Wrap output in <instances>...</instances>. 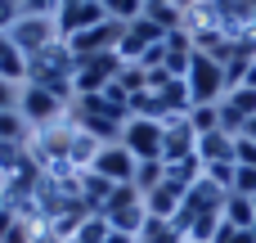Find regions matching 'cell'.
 Instances as JSON below:
<instances>
[{
    "mask_svg": "<svg viewBox=\"0 0 256 243\" xmlns=\"http://www.w3.org/2000/svg\"><path fill=\"white\" fill-rule=\"evenodd\" d=\"M68 117H72L86 135H94L99 144H117V140H122V126H126V117H117V113L104 104V95H76L72 108H68Z\"/></svg>",
    "mask_w": 256,
    "mask_h": 243,
    "instance_id": "6da1fadb",
    "label": "cell"
},
{
    "mask_svg": "<svg viewBox=\"0 0 256 243\" xmlns=\"http://www.w3.org/2000/svg\"><path fill=\"white\" fill-rule=\"evenodd\" d=\"M126 63H122V54L117 50H104V54H86V59H76V72H72V90L76 95H99L108 81H117V72H122Z\"/></svg>",
    "mask_w": 256,
    "mask_h": 243,
    "instance_id": "7a4b0ae2",
    "label": "cell"
},
{
    "mask_svg": "<svg viewBox=\"0 0 256 243\" xmlns=\"http://www.w3.org/2000/svg\"><path fill=\"white\" fill-rule=\"evenodd\" d=\"M189 95H194V104H220L225 99V90H230V81H225V68L212 59V54H194V68H189Z\"/></svg>",
    "mask_w": 256,
    "mask_h": 243,
    "instance_id": "3957f363",
    "label": "cell"
},
{
    "mask_svg": "<svg viewBox=\"0 0 256 243\" xmlns=\"http://www.w3.org/2000/svg\"><path fill=\"white\" fill-rule=\"evenodd\" d=\"M68 108H72V104H68V99H58V95H54V90H45V86H32V81H27V86L18 90V113H22L32 126L63 122V117H68Z\"/></svg>",
    "mask_w": 256,
    "mask_h": 243,
    "instance_id": "277c9868",
    "label": "cell"
},
{
    "mask_svg": "<svg viewBox=\"0 0 256 243\" xmlns=\"http://www.w3.org/2000/svg\"><path fill=\"white\" fill-rule=\"evenodd\" d=\"M122 144L135 153V162L162 158V149H166V126H162V122H148V117H130V122L122 126Z\"/></svg>",
    "mask_w": 256,
    "mask_h": 243,
    "instance_id": "5b68a950",
    "label": "cell"
},
{
    "mask_svg": "<svg viewBox=\"0 0 256 243\" xmlns=\"http://www.w3.org/2000/svg\"><path fill=\"white\" fill-rule=\"evenodd\" d=\"M9 41H14L22 54H36V50H45V45H54V41H63V36H58V23H54V18H32V14H22V18L9 27Z\"/></svg>",
    "mask_w": 256,
    "mask_h": 243,
    "instance_id": "8992f818",
    "label": "cell"
},
{
    "mask_svg": "<svg viewBox=\"0 0 256 243\" xmlns=\"http://www.w3.org/2000/svg\"><path fill=\"white\" fill-rule=\"evenodd\" d=\"M135 167H140V162H135V153L117 140V144H104V149H99V158H94V167H90V171H94V176H104L108 185H135Z\"/></svg>",
    "mask_w": 256,
    "mask_h": 243,
    "instance_id": "52a82bcc",
    "label": "cell"
},
{
    "mask_svg": "<svg viewBox=\"0 0 256 243\" xmlns=\"http://www.w3.org/2000/svg\"><path fill=\"white\" fill-rule=\"evenodd\" d=\"M108 18V9H104V0H72V5H63L58 9V36L63 41H72V36H81V32H90V27H99Z\"/></svg>",
    "mask_w": 256,
    "mask_h": 243,
    "instance_id": "ba28073f",
    "label": "cell"
},
{
    "mask_svg": "<svg viewBox=\"0 0 256 243\" xmlns=\"http://www.w3.org/2000/svg\"><path fill=\"white\" fill-rule=\"evenodd\" d=\"M158 41H166V32L140 14L135 23H126V32H122V41H117V54H122V63H140V59H144V50H148V45H158Z\"/></svg>",
    "mask_w": 256,
    "mask_h": 243,
    "instance_id": "9c48e42d",
    "label": "cell"
},
{
    "mask_svg": "<svg viewBox=\"0 0 256 243\" xmlns=\"http://www.w3.org/2000/svg\"><path fill=\"white\" fill-rule=\"evenodd\" d=\"M162 126H166V149H162V162H166V167H171V162H180V158H194V153H198V131L189 126V117H184V113L166 117Z\"/></svg>",
    "mask_w": 256,
    "mask_h": 243,
    "instance_id": "30bf717a",
    "label": "cell"
},
{
    "mask_svg": "<svg viewBox=\"0 0 256 243\" xmlns=\"http://www.w3.org/2000/svg\"><path fill=\"white\" fill-rule=\"evenodd\" d=\"M184 194H189V189H180L176 180H162L158 189H148V194H144V212H148V216H158V221H176V216H180V207H184Z\"/></svg>",
    "mask_w": 256,
    "mask_h": 243,
    "instance_id": "8fae6325",
    "label": "cell"
},
{
    "mask_svg": "<svg viewBox=\"0 0 256 243\" xmlns=\"http://www.w3.org/2000/svg\"><path fill=\"white\" fill-rule=\"evenodd\" d=\"M198 158H202V167H212V162H234V135H225V131L198 135Z\"/></svg>",
    "mask_w": 256,
    "mask_h": 243,
    "instance_id": "7c38bea8",
    "label": "cell"
},
{
    "mask_svg": "<svg viewBox=\"0 0 256 243\" xmlns=\"http://www.w3.org/2000/svg\"><path fill=\"white\" fill-rule=\"evenodd\" d=\"M144 221H148V212H144V198H140V203H126V207H112V212H108V225H112V230H122V234H130V239H140Z\"/></svg>",
    "mask_w": 256,
    "mask_h": 243,
    "instance_id": "4fadbf2b",
    "label": "cell"
},
{
    "mask_svg": "<svg viewBox=\"0 0 256 243\" xmlns=\"http://www.w3.org/2000/svg\"><path fill=\"white\" fill-rule=\"evenodd\" d=\"M32 122L18 113V108H4L0 113V144H32Z\"/></svg>",
    "mask_w": 256,
    "mask_h": 243,
    "instance_id": "5bb4252c",
    "label": "cell"
},
{
    "mask_svg": "<svg viewBox=\"0 0 256 243\" xmlns=\"http://www.w3.org/2000/svg\"><path fill=\"white\" fill-rule=\"evenodd\" d=\"M158 90V99L166 104V113H189L194 108V95H189V81H176V77H166L162 86H153Z\"/></svg>",
    "mask_w": 256,
    "mask_h": 243,
    "instance_id": "9a60e30c",
    "label": "cell"
},
{
    "mask_svg": "<svg viewBox=\"0 0 256 243\" xmlns=\"http://www.w3.org/2000/svg\"><path fill=\"white\" fill-rule=\"evenodd\" d=\"M0 81H9V86H27V54H22L14 41L0 50Z\"/></svg>",
    "mask_w": 256,
    "mask_h": 243,
    "instance_id": "2e32d148",
    "label": "cell"
},
{
    "mask_svg": "<svg viewBox=\"0 0 256 243\" xmlns=\"http://www.w3.org/2000/svg\"><path fill=\"white\" fill-rule=\"evenodd\" d=\"M220 216H225L234 230H252L256 207H252V198H243V194H225V203H220Z\"/></svg>",
    "mask_w": 256,
    "mask_h": 243,
    "instance_id": "e0dca14e",
    "label": "cell"
},
{
    "mask_svg": "<svg viewBox=\"0 0 256 243\" xmlns=\"http://www.w3.org/2000/svg\"><path fill=\"white\" fill-rule=\"evenodd\" d=\"M140 243H184V230H180L176 221H158V216H148L144 230H140Z\"/></svg>",
    "mask_w": 256,
    "mask_h": 243,
    "instance_id": "ac0fdd59",
    "label": "cell"
},
{
    "mask_svg": "<svg viewBox=\"0 0 256 243\" xmlns=\"http://www.w3.org/2000/svg\"><path fill=\"white\" fill-rule=\"evenodd\" d=\"M162 180H166V162H162V158H144V162L135 167V189H140V194L158 189Z\"/></svg>",
    "mask_w": 256,
    "mask_h": 243,
    "instance_id": "d6986e66",
    "label": "cell"
},
{
    "mask_svg": "<svg viewBox=\"0 0 256 243\" xmlns=\"http://www.w3.org/2000/svg\"><path fill=\"white\" fill-rule=\"evenodd\" d=\"M112 234V225H108V216H99V212H90L86 221H81V230H76V243H104Z\"/></svg>",
    "mask_w": 256,
    "mask_h": 243,
    "instance_id": "ffe728a7",
    "label": "cell"
},
{
    "mask_svg": "<svg viewBox=\"0 0 256 243\" xmlns=\"http://www.w3.org/2000/svg\"><path fill=\"white\" fill-rule=\"evenodd\" d=\"M189 126L198 131V135H207V131H220V117H216V104H194L189 113Z\"/></svg>",
    "mask_w": 256,
    "mask_h": 243,
    "instance_id": "44dd1931",
    "label": "cell"
},
{
    "mask_svg": "<svg viewBox=\"0 0 256 243\" xmlns=\"http://www.w3.org/2000/svg\"><path fill=\"white\" fill-rule=\"evenodd\" d=\"M225 104H230V108H238L248 122L256 117V90H252V86H230V90H225Z\"/></svg>",
    "mask_w": 256,
    "mask_h": 243,
    "instance_id": "7402d4cb",
    "label": "cell"
},
{
    "mask_svg": "<svg viewBox=\"0 0 256 243\" xmlns=\"http://www.w3.org/2000/svg\"><path fill=\"white\" fill-rule=\"evenodd\" d=\"M104 9H108V18H117V23H135V18L144 14V0H104Z\"/></svg>",
    "mask_w": 256,
    "mask_h": 243,
    "instance_id": "603a6c76",
    "label": "cell"
},
{
    "mask_svg": "<svg viewBox=\"0 0 256 243\" xmlns=\"http://www.w3.org/2000/svg\"><path fill=\"white\" fill-rule=\"evenodd\" d=\"M234 171H238V162H212V167H207V180H212L216 189L234 194Z\"/></svg>",
    "mask_w": 256,
    "mask_h": 243,
    "instance_id": "cb8c5ba5",
    "label": "cell"
},
{
    "mask_svg": "<svg viewBox=\"0 0 256 243\" xmlns=\"http://www.w3.org/2000/svg\"><path fill=\"white\" fill-rule=\"evenodd\" d=\"M36 234H40V225H36V221H27V216H18V221H14V230L4 234V243H36Z\"/></svg>",
    "mask_w": 256,
    "mask_h": 243,
    "instance_id": "d4e9b609",
    "label": "cell"
},
{
    "mask_svg": "<svg viewBox=\"0 0 256 243\" xmlns=\"http://www.w3.org/2000/svg\"><path fill=\"white\" fill-rule=\"evenodd\" d=\"M234 162L238 167H256V140L252 135H234Z\"/></svg>",
    "mask_w": 256,
    "mask_h": 243,
    "instance_id": "484cf974",
    "label": "cell"
},
{
    "mask_svg": "<svg viewBox=\"0 0 256 243\" xmlns=\"http://www.w3.org/2000/svg\"><path fill=\"white\" fill-rule=\"evenodd\" d=\"M58 9H63V0H22V14H32V18H58Z\"/></svg>",
    "mask_w": 256,
    "mask_h": 243,
    "instance_id": "4316f807",
    "label": "cell"
},
{
    "mask_svg": "<svg viewBox=\"0 0 256 243\" xmlns=\"http://www.w3.org/2000/svg\"><path fill=\"white\" fill-rule=\"evenodd\" d=\"M234 194L256 198V167H238V171H234Z\"/></svg>",
    "mask_w": 256,
    "mask_h": 243,
    "instance_id": "83f0119b",
    "label": "cell"
},
{
    "mask_svg": "<svg viewBox=\"0 0 256 243\" xmlns=\"http://www.w3.org/2000/svg\"><path fill=\"white\" fill-rule=\"evenodd\" d=\"M18 18H22V0H0V36H9Z\"/></svg>",
    "mask_w": 256,
    "mask_h": 243,
    "instance_id": "f1b7e54d",
    "label": "cell"
},
{
    "mask_svg": "<svg viewBox=\"0 0 256 243\" xmlns=\"http://www.w3.org/2000/svg\"><path fill=\"white\" fill-rule=\"evenodd\" d=\"M216 243H256L252 230H234L230 221H220V230H216Z\"/></svg>",
    "mask_w": 256,
    "mask_h": 243,
    "instance_id": "f546056e",
    "label": "cell"
},
{
    "mask_svg": "<svg viewBox=\"0 0 256 243\" xmlns=\"http://www.w3.org/2000/svg\"><path fill=\"white\" fill-rule=\"evenodd\" d=\"M18 90H22V86H9V81H0V113H4V108H18Z\"/></svg>",
    "mask_w": 256,
    "mask_h": 243,
    "instance_id": "4dcf8cb0",
    "label": "cell"
},
{
    "mask_svg": "<svg viewBox=\"0 0 256 243\" xmlns=\"http://www.w3.org/2000/svg\"><path fill=\"white\" fill-rule=\"evenodd\" d=\"M238 86H252V90H256V59L248 63V72H243V81H238Z\"/></svg>",
    "mask_w": 256,
    "mask_h": 243,
    "instance_id": "1f68e13d",
    "label": "cell"
},
{
    "mask_svg": "<svg viewBox=\"0 0 256 243\" xmlns=\"http://www.w3.org/2000/svg\"><path fill=\"white\" fill-rule=\"evenodd\" d=\"M104 243H135V239H130V234H122V230H112V234H108Z\"/></svg>",
    "mask_w": 256,
    "mask_h": 243,
    "instance_id": "d6a6232c",
    "label": "cell"
},
{
    "mask_svg": "<svg viewBox=\"0 0 256 243\" xmlns=\"http://www.w3.org/2000/svg\"><path fill=\"white\" fill-rule=\"evenodd\" d=\"M36 243H63V239H54L50 230H40V234H36Z\"/></svg>",
    "mask_w": 256,
    "mask_h": 243,
    "instance_id": "836d02e7",
    "label": "cell"
},
{
    "mask_svg": "<svg viewBox=\"0 0 256 243\" xmlns=\"http://www.w3.org/2000/svg\"><path fill=\"white\" fill-rule=\"evenodd\" d=\"M243 135H252V140H256V117H252V122H248V131H243Z\"/></svg>",
    "mask_w": 256,
    "mask_h": 243,
    "instance_id": "e575fe53",
    "label": "cell"
},
{
    "mask_svg": "<svg viewBox=\"0 0 256 243\" xmlns=\"http://www.w3.org/2000/svg\"><path fill=\"white\" fill-rule=\"evenodd\" d=\"M4 185H9V176H4V171H0V189H4Z\"/></svg>",
    "mask_w": 256,
    "mask_h": 243,
    "instance_id": "d590c367",
    "label": "cell"
},
{
    "mask_svg": "<svg viewBox=\"0 0 256 243\" xmlns=\"http://www.w3.org/2000/svg\"><path fill=\"white\" fill-rule=\"evenodd\" d=\"M4 45H9V36H0V50H4Z\"/></svg>",
    "mask_w": 256,
    "mask_h": 243,
    "instance_id": "8d00e7d4",
    "label": "cell"
},
{
    "mask_svg": "<svg viewBox=\"0 0 256 243\" xmlns=\"http://www.w3.org/2000/svg\"><path fill=\"white\" fill-rule=\"evenodd\" d=\"M0 207H4V189H0Z\"/></svg>",
    "mask_w": 256,
    "mask_h": 243,
    "instance_id": "74e56055",
    "label": "cell"
},
{
    "mask_svg": "<svg viewBox=\"0 0 256 243\" xmlns=\"http://www.w3.org/2000/svg\"><path fill=\"white\" fill-rule=\"evenodd\" d=\"M252 234H256V221H252Z\"/></svg>",
    "mask_w": 256,
    "mask_h": 243,
    "instance_id": "f35d334b",
    "label": "cell"
},
{
    "mask_svg": "<svg viewBox=\"0 0 256 243\" xmlns=\"http://www.w3.org/2000/svg\"><path fill=\"white\" fill-rule=\"evenodd\" d=\"M63 5H72V0H63Z\"/></svg>",
    "mask_w": 256,
    "mask_h": 243,
    "instance_id": "ab89813d",
    "label": "cell"
},
{
    "mask_svg": "<svg viewBox=\"0 0 256 243\" xmlns=\"http://www.w3.org/2000/svg\"><path fill=\"white\" fill-rule=\"evenodd\" d=\"M252 207H256V198H252Z\"/></svg>",
    "mask_w": 256,
    "mask_h": 243,
    "instance_id": "60d3db41",
    "label": "cell"
},
{
    "mask_svg": "<svg viewBox=\"0 0 256 243\" xmlns=\"http://www.w3.org/2000/svg\"><path fill=\"white\" fill-rule=\"evenodd\" d=\"M135 243H140V239H135Z\"/></svg>",
    "mask_w": 256,
    "mask_h": 243,
    "instance_id": "b9f144b4",
    "label": "cell"
}]
</instances>
